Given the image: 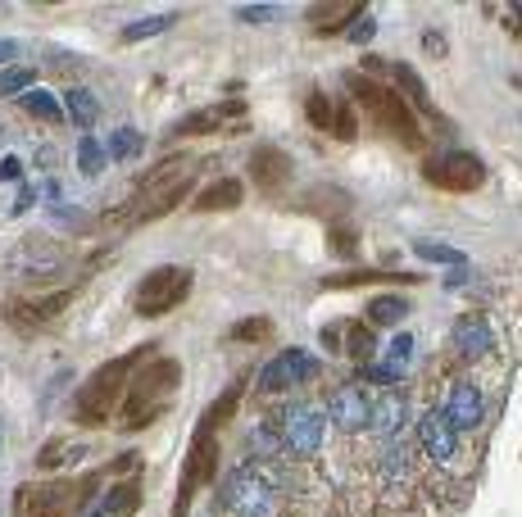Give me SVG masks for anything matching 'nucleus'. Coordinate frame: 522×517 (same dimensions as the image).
<instances>
[{"instance_id":"f257e3e1","label":"nucleus","mask_w":522,"mask_h":517,"mask_svg":"<svg viewBox=\"0 0 522 517\" xmlns=\"http://www.w3.org/2000/svg\"><path fill=\"white\" fill-rule=\"evenodd\" d=\"M150 350H155V345H137V350H128L123 359H109L91 372L87 386L78 391V427H105V422L114 418V409H119L123 395H128L132 368H137Z\"/></svg>"},{"instance_id":"f03ea898","label":"nucleus","mask_w":522,"mask_h":517,"mask_svg":"<svg viewBox=\"0 0 522 517\" xmlns=\"http://www.w3.org/2000/svg\"><path fill=\"white\" fill-rule=\"evenodd\" d=\"M182 381V368L178 359H150L137 377L128 381V395H123V427L128 431H141L168 409L173 391Z\"/></svg>"},{"instance_id":"7ed1b4c3","label":"nucleus","mask_w":522,"mask_h":517,"mask_svg":"<svg viewBox=\"0 0 522 517\" xmlns=\"http://www.w3.org/2000/svg\"><path fill=\"white\" fill-rule=\"evenodd\" d=\"M345 87L355 91V100L368 109V118H373L382 132H391V137L404 141L409 150L423 146V127H418L414 109L404 105V96H395L391 87H382V82L364 78V73H350V78H345Z\"/></svg>"},{"instance_id":"20e7f679","label":"nucleus","mask_w":522,"mask_h":517,"mask_svg":"<svg viewBox=\"0 0 522 517\" xmlns=\"http://www.w3.org/2000/svg\"><path fill=\"white\" fill-rule=\"evenodd\" d=\"M191 291H196V277H191V268H150L146 277H141L137 295H132V309H137V318H164V313H173L178 304L191 300Z\"/></svg>"},{"instance_id":"39448f33","label":"nucleus","mask_w":522,"mask_h":517,"mask_svg":"<svg viewBox=\"0 0 522 517\" xmlns=\"http://www.w3.org/2000/svg\"><path fill=\"white\" fill-rule=\"evenodd\" d=\"M87 490L91 481H28L14 495V517H69Z\"/></svg>"},{"instance_id":"423d86ee","label":"nucleus","mask_w":522,"mask_h":517,"mask_svg":"<svg viewBox=\"0 0 522 517\" xmlns=\"http://www.w3.org/2000/svg\"><path fill=\"white\" fill-rule=\"evenodd\" d=\"M423 177L436 186V191H450V196H468L477 186L486 182V164L468 150H445V155L427 159L423 164Z\"/></svg>"},{"instance_id":"0eeeda50","label":"nucleus","mask_w":522,"mask_h":517,"mask_svg":"<svg viewBox=\"0 0 522 517\" xmlns=\"http://www.w3.org/2000/svg\"><path fill=\"white\" fill-rule=\"evenodd\" d=\"M214 477H218V436H214V427H200L196 440H191L187 472H182V490H178V513H173V517L187 513L191 495H196L200 486H209Z\"/></svg>"},{"instance_id":"6e6552de","label":"nucleus","mask_w":522,"mask_h":517,"mask_svg":"<svg viewBox=\"0 0 522 517\" xmlns=\"http://www.w3.org/2000/svg\"><path fill=\"white\" fill-rule=\"evenodd\" d=\"M223 495H227V508L241 513V517H268V513H273V486H268L259 472H250V468L232 472Z\"/></svg>"},{"instance_id":"1a4fd4ad","label":"nucleus","mask_w":522,"mask_h":517,"mask_svg":"<svg viewBox=\"0 0 522 517\" xmlns=\"http://www.w3.org/2000/svg\"><path fill=\"white\" fill-rule=\"evenodd\" d=\"M277 436H282V449H291L300 459H314L318 445H323V418L309 404H291L282 413V431Z\"/></svg>"},{"instance_id":"9d476101","label":"nucleus","mask_w":522,"mask_h":517,"mask_svg":"<svg viewBox=\"0 0 522 517\" xmlns=\"http://www.w3.org/2000/svg\"><path fill=\"white\" fill-rule=\"evenodd\" d=\"M318 372V363L309 359L305 350H282L268 368H259V391H268V395H277V391H286V386H300V381H309Z\"/></svg>"},{"instance_id":"9b49d317","label":"nucleus","mask_w":522,"mask_h":517,"mask_svg":"<svg viewBox=\"0 0 522 517\" xmlns=\"http://www.w3.org/2000/svg\"><path fill=\"white\" fill-rule=\"evenodd\" d=\"M250 177H255V186L264 191V196H282L286 186H291V177H296V164H291L286 150L259 146L255 155H250Z\"/></svg>"},{"instance_id":"f8f14e48","label":"nucleus","mask_w":522,"mask_h":517,"mask_svg":"<svg viewBox=\"0 0 522 517\" xmlns=\"http://www.w3.org/2000/svg\"><path fill=\"white\" fill-rule=\"evenodd\" d=\"M246 118V100H223V105H205L196 114L178 118L173 123V137H209V132H223L227 123Z\"/></svg>"},{"instance_id":"ddd939ff","label":"nucleus","mask_w":522,"mask_h":517,"mask_svg":"<svg viewBox=\"0 0 522 517\" xmlns=\"http://www.w3.org/2000/svg\"><path fill=\"white\" fill-rule=\"evenodd\" d=\"M445 418H450L454 431H477L486 422V400L477 381H454L450 400H445Z\"/></svg>"},{"instance_id":"4468645a","label":"nucleus","mask_w":522,"mask_h":517,"mask_svg":"<svg viewBox=\"0 0 522 517\" xmlns=\"http://www.w3.org/2000/svg\"><path fill=\"white\" fill-rule=\"evenodd\" d=\"M327 413H332V422L341 431H364L368 427V418H373V400H368L359 386H336L332 391V400H327Z\"/></svg>"},{"instance_id":"2eb2a0df","label":"nucleus","mask_w":522,"mask_h":517,"mask_svg":"<svg viewBox=\"0 0 522 517\" xmlns=\"http://www.w3.org/2000/svg\"><path fill=\"white\" fill-rule=\"evenodd\" d=\"M418 445L427 449V459L450 463L454 454H459V431L450 427V418H445L441 409H432V413H423V422H418Z\"/></svg>"},{"instance_id":"dca6fc26","label":"nucleus","mask_w":522,"mask_h":517,"mask_svg":"<svg viewBox=\"0 0 522 517\" xmlns=\"http://www.w3.org/2000/svg\"><path fill=\"white\" fill-rule=\"evenodd\" d=\"M450 341L463 359H486V354L495 350V332H491V322H486V313H463V318L454 322Z\"/></svg>"},{"instance_id":"f3484780","label":"nucleus","mask_w":522,"mask_h":517,"mask_svg":"<svg viewBox=\"0 0 522 517\" xmlns=\"http://www.w3.org/2000/svg\"><path fill=\"white\" fill-rule=\"evenodd\" d=\"M73 286H60V291H50V295H37V300H28V304H19L14 309V322H23V327H41V322H55L64 309L73 304Z\"/></svg>"},{"instance_id":"a211bd4d","label":"nucleus","mask_w":522,"mask_h":517,"mask_svg":"<svg viewBox=\"0 0 522 517\" xmlns=\"http://www.w3.org/2000/svg\"><path fill=\"white\" fill-rule=\"evenodd\" d=\"M241 196H246V191H241L237 177H218V182H209L196 196V209L200 214H223V209H237Z\"/></svg>"},{"instance_id":"6ab92c4d","label":"nucleus","mask_w":522,"mask_h":517,"mask_svg":"<svg viewBox=\"0 0 522 517\" xmlns=\"http://www.w3.org/2000/svg\"><path fill=\"white\" fill-rule=\"evenodd\" d=\"M64 109H69V118L78 123V132H91V127H96V118H100V100L91 96L87 87L64 91Z\"/></svg>"},{"instance_id":"aec40b11","label":"nucleus","mask_w":522,"mask_h":517,"mask_svg":"<svg viewBox=\"0 0 522 517\" xmlns=\"http://www.w3.org/2000/svg\"><path fill=\"white\" fill-rule=\"evenodd\" d=\"M404 400L400 395H386V400H377L373 404V418H368V427L377 431V436H395V431H400V422H404Z\"/></svg>"},{"instance_id":"412c9836","label":"nucleus","mask_w":522,"mask_h":517,"mask_svg":"<svg viewBox=\"0 0 522 517\" xmlns=\"http://www.w3.org/2000/svg\"><path fill=\"white\" fill-rule=\"evenodd\" d=\"M386 73H391L395 82H400V91H409V100H414L423 114H432L436 118V109H432V100H427V87H423V78H418L409 64H386Z\"/></svg>"},{"instance_id":"4be33fe9","label":"nucleus","mask_w":522,"mask_h":517,"mask_svg":"<svg viewBox=\"0 0 522 517\" xmlns=\"http://www.w3.org/2000/svg\"><path fill=\"white\" fill-rule=\"evenodd\" d=\"M23 109H28L32 118H41V123H60L64 118V105L55 96H50V91H41V87H32V91H23Z\"/></svg>"},{"instance_id":"5701e85b","label":"nucleus","mask_w":522,"mask_h":517,"mask_svg":"<svg viewBox=\"0 0 522 517\" xmlns=\"http://www.w3.org/2000/svg\"><path fill=\"white\" fill-rule=\"evenodd\" d=\"M404 313H409V304H404L400 295H377V300H368V322H373V327H395Z\"/></svg>"},{"instance_id":"b1692460","label":"nucleus","mask_w":522,"mask_h":517,"mask_svg":"<svg viewBox=\"0 0 522 517\" xmlns=\"http://www.w3.org/2000/svg\"><path fill=\"white\" fill-rule=\"evenodd\" d=\"M137 508H141V490H137V481H123V486L109 490V499H105V517H132Z\"/></svg>"},{"instance_id":"393cba45","label":"nucleus","mask_w":522,"mask_h":517,"mask_svg":"<svg viewBox=\"0 0 522 517\" xmlns=\"http://www.w3.org/2000/svg\"><path fill=\"white\" fill-rule=\"evenodd\" d=\"M178 23V14H150V19H137V23H128L123 28V41L128 46H137V41H146V37H159V32H168Z\"/></svg>"},{"instance_id":"a878e982","label":"nucleus","mask_w":522,"mask_h":517,"mask_svg":"<svg viewBox=\"0 0 522 517\" xmlns=\"http://www.w3.org/2000/svg\"><path fill=\"white\" fill-rule=\"evenodd\" d=\"M359 5H314V10H309V19H314V28L318 32H332V28H341L345 19H359Z\"/></svg>"},{"instance_id":"bb28decb","label":"nucleus","mask_w":522,"mask_h":517,"mask_svg":"<svg viewBox=\"0 0 522 517\" xmlns=\"http://www.w3.org/2000/svg\"><path fill=\"white\" fill-rule=\"evenodd\" d=\"M141 146H146V141H141L137 127H119V132L109 137V150H105V155H109V159H137Z\"/></svg>"},{"instance_id":"cd10ccee","label":"nucleus","mask_w":522,"mask_h":517,"mask_svg":"<svg viewBox=\"0 0 522 517\" xmlns=\"http://www.w3.org/2000/svg\"><path fill=\"white\" fill-rule=\"evenodd\" d=\"M69 459H82V445H73V440H50V445H41L37 468H60V463H69Z\"/></svg>"},{"instance_id":"c85d7f7f","label":"nucleus","mask_w":522,"mask_h":517,"mask_svg":"<svg viewBox=\"0 0 522 517\" xmlns=\"http://www.w3.org/2000/svg\"><path fill=\"white\" fill-rule=\"evenodd\" d=\"M32 82H37V73L32 69H0V100L5 96H23V91H32Z\"/></svg>"},{"instance_id":"c756f323","label":"nucleus","mask_w":522,"mask_h":517,"mask_svg":"<svg viewBox=\"0 0 522 517\" xmlns=\"http://www.w3.org/2000/svg\"><path fill=\"white\" fill-rule=\"evenodd\" d=\"M414 254H418V259H427V264H454V268H463V254H459V250H450V245L414 241Z\"/></svg>"},{"instance_id":"7c9ffc66","label":"nucleus","mask_w":522,"mask_h":517,"mask_svg":"<svg viewBox=\"0 0 522 517\" xmlns=\"http://www.w3.org/2000/svg\"><path fill=\"white\" fill-rule=\"evenodd\" d=\"M237 400H241V386H232V391H227L223 400H214V404H209V413H205V418H200V427H214V431H218V422H227V418H232V413H237Z\"/></svg>"},{"instance_id":"2f4dec72","label":"nucleus","mask_w":522,"mask_h":517,"mask_svg":"<svg viewBox=\"0 0 522 517\" xmlns=\"http://www.w3.org/2000/svg\"><path fill=\"white\" fill-rule=\"evenodd\" d=\"M345 354H355V359H368V354H373V332H368V322L345 327Z\"/></svg>"},{"instance_id":"473e14b6","label":"nucleus","mask_w":522,"mask_h":517,"mask_svg":"<svg viewBox=\"0 0 522 517\" xmlns=\"http://www.w3.org/2000/svg\"><path fill=\"white\" fill-rule=\"evenodd\" d=\"M409 359H414V336H409V332H400V336H395V341H391V350H386V368H391L395 377H400V368H404V363H409Z\"/></svg>"},{"instance_id":"72a5a7b5","label":"nucleus","mask_w":522,"mask_h":517,"mask_svg":"<svg viewBox=\"0 0 522 517\" xmlns=\"http://www.w3.org/2000/svg\"><path fill=\"white\" fill-rule=\"evenodd\" d=\"M78 164H82V173H87V177H96L100 168H105V150L96 146V137H82L78 141Z\"/></svg>"},{"instance_id":"f704fd0d","label":"nucleus","mask_w":522,"mask_h":517,"mask_svg":"<svg viewBox=\"0 0 522 517\" xmlns=\"http://www.w3.org/2000/svg\"><path fill=\"white\" fill-rule=\"evenodd\" d=\"M332 132L341 141H355V132H359V123H355V114H350L345 100H332Z\"/></svg>"},{"instance_id":"c9c22d12","label":"nucleus","mask_w":522,"mask_h":517,"mask_svg":"<svg viewBox=\"0 0 522 517\" xmlns=\"http://www.w3.org/2000/svg\"><path fill=\"white\" fill-rule=\"evenodd\" d=\"M305 114H309V123H314V127H323V132H332V96H323V91H314V96H309V105H305Z\"/></svg>"},{"instance_id":"e433bc0d","label":"nucleus","mask_w":522,"mask_h":517,"mask_svg":"<svg viewBox=\"0 0 522 517\" xmlns=\"http://www.w3.org/2000/svg\"><path fill=\"white\" fill-rule=\"evenodd\" d=\"M368 282H391L386 273H341V277H327L323 291H345V286H368Z\"/></svg>"},{"instance_id":"4c0bfd02","label":"nucleus","mask_w":522,"mask_h":517,"mask_svg":"<svg viewBox=\"0 0 522 517\" xmlns=\"http://www.w3.org/2000/svg\"><path fill=\"white\" fill-rule=\"evenodd\" d=\"M268 332H273V322H268V318H246V322H237V327H232V336H237V341H264Z\"/></svg>"},{"instance_id":"58836bf2","label":"nucleus","mask_w":522,"mask_h":517,"mask_svg":"<svg viewBox=\"0 0 522 517\" xmlns=\"http://www.w3.org/2000/svg\"><path fill=\"white\" fill-rule=\"evenodd\" d=\"M373 32H377V19H373V14H359L355 28H350V41H355V46H368V41H373Z\"/></svg>"},{"instance_id":"ea45409f","label":"nucleus","mask_w":522,"mask_h":517,"mask_svg":"<svg viewBox=\"0 0 522 517\" xmlns=\"http://www.w3.org/2000/svg\"><path fill=\"white\" fill-rule=\"evenodd\" d=\"M250 445L264 449V454H277V449H282V436H277V431H268V427H259L255 436H250Z\"/></svg>"},{"instance_id":"a19ab883","label":"nucleus","mask_w":522,"mask_h":517,"mask_svg":"<svg viewBox=\"0 0 522 517\" xmlns=\"http://www.w3.org/2000/svg\"><path fill=\"white\" fill-rule=\"evenodd\" d=\"M237 14H241V19H246V23H264V19H273L277 10H273V5H241Z\"/></svg>"},{"instance_id":"79ce46f5","label":"nucleus","mask_w":522,"mask_h":517,"mask_svg":"<svg viewBox=\"0 0 522 517\" xmlns=\"http://www.w3.org/2000/svg\"><path fill=\"white\" fill-rule=\"evenodd\" d=\"M19 177H23L19 159H0V182H19Z\"/></svg>"},{"instance_id":"37998d69","label":"nucleus","mask_w":522,"mask_h":517,"mask_svg":"<svg viewBox=\"0 0 522 517\" xmlns=\"http://www.w3.org/2000/svg\"><path fill=\"white\" fill-rule=\"evenodd\" d=\"M32 205H37V191H32V186H23V191H19V200H14V209H10V214H28Z\"/></svg>"},{"instance_id":"c03bdc74","label":"nucleus","mask_w":522,"mask_h":517,"mask_svg":"<svg viewBox=\"0 0 522 517\" xmlns=\"http://www.w3.org/2000/svg\"><path fill=\"white\" fill-rule=\"evenodd\" d=\"M14 55H19V46H14V41H5V37H0V69H5V64H10Z\"/></svg>"},{"instance_id":"a18cd8bd","label":"nucleus","mask_w":522,"mask_h":517,"mask_svg":"<svg viewBox=\"0 0 522 517\" xmlns=\"http://www.w3.org/2000/svg\"><path fill=\"white\" fill-rule=\"evenodd\" d=\"M423 46L432 50V55H445V37H436V32H427V37H423Z\"/></svg>"},{"instance_id":"49530a36","label":"nucleus","mask_w":522,"mask_h":517,"mask_svg":"<svg viewBox=\"0 0 522 517\" xmlns=\"http://www.w3.org/2000/svg\"><path fill=\"white\" fill-rule=\"evenodd\" d=\"M323 345L336 350V345H341V327H323Z\"/></svg>"}]
</instances>
